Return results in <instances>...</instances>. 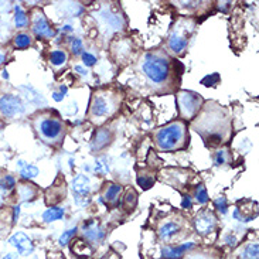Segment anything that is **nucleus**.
<instances>
[{
    "label": "nucleus",
    "mask_w": 259,
    "mask_h": 259,
    "mask_svg": "<svg viewBox=\"0 0 259 259\" xmlns=\"http://www.w3.org/2000/svg\"><path fill=\"white\" fill-rule=\"evenodd\" d=\"M186 126L183 122H173L156 133V143L160 150H176L184 146Z\"/></svg>",
    "instance_id": "1"
},
{
    "label": "nucleus",
    "mask_w": 259,
    "mask_h": 259,
    "mask_svg": "<svg viewBox=\"0 0 259 259\" xmlns=\"http://www.w3.org/2000/svg\"><path fill=\"white\" fill-rule=\"evenodd\" d=\"M143 71L153 84H163L168 79L170 75V65L166 57L157 56V54H147L143 63Z\"/></svg>",
    "instance_id": "2"
},
{
    "label": "nucleus",
    "mask_w": 259,
    "mask_h": 259,
    "mask_svg": "<svg viewBox=\"0 0 259 259\" xmlns=\"http://www.w3.org/2000/svg\"><path fill=\"white\" fill-rule=\"evenodd\" d=\"M177 104H179V109L183 118L190 119L198 112L200 106L203 104V99L194 92L183 91L177 95Z\"/></svg>",
    "instance_id": "3"
},
{
    "label": "nucleus",
    "mask_w": 259,
    "mask_h": 259,
    "mask_svg": "<svg viewBox=\"0 0 259 259\" xmlns=\"http://www.w3.org/2000/svg\"><path fill=\"white\" fill-rule=\"evenodd\" d=\"M26 111L24 104L19 97L13 94H6L0 98V113L6 118H14L17 115H23Z\"/></svg>",
    "instance_id": "4"
},
{
    "label": "nucleus",
    "mask_w": 259,
    "mask_h": 259,
    "mask_svg": "<svg viewBox=\"0 0 259 259\" xmlns=\"http://www.w3.org/2000/svg\"><path fill=\"white\" fill-rule=\"evenodd\" d=\"M112 98L108 94H95V97L92 99L91 109V118H102L112 112L115 109Z\"/></svg>",
    "instance_id": "5"
},
{
    "label": "nucleus",
    "mask_w": 259,
    "mask_h": 259,
    "mask_svg": "<svg viewBox=\"0 0 259 259\" xmlns=\"http://www.w3.org/2000/svg\"><path fill=\"white\" fill-rule=\"evenodd\" d=\"M63 123L58 119L54 118H46L40 122L38 131L41 133V136L44 139H47L49 142H54V140L60 139L63 135Z\"/></svg>",
    "instance_id": "6"
},
{
    "label": "nucleus",
    "mask_w": 259,
    "mask_h": 259,
    "mask_svg": "<svg viewBox=\"0 0 259 259\" xmlns=\"http://www.w3.org/2000/svg\"><path fill=\"white\" fill-rule=\"evenodd\" d=\"M9 244L13 245L17 249V252L23 255V256H28V255H31L33 251H34V245H33L31 239L28 238L26 234H23V232H16V234H13L9 238Z\"/></svg>",
    "instance_id": "7"
},
{
    "label": "nucleus",
    "mask_w": 259,
    "mask_h": 259,
    "mask_svg": "<svg viewBox=\"0 0 259 259\" xmlns=\"http://www.w3.org/2000/svg\"><path fill=\"white\" fill-rule=\"evenodd\" d=\"M189 44V35L186 34V30L182 31L180 27H176L168 38V49L175 54H183Z\"/></svg>",
    "instance_id": "8"
},
{
    "label": "nucleus",
    "mask_w": 259,
    "mask_h": 259,
    "mask_svg": "<svg viewBox=\"0 0 259 259\" xmlns=\"http://www.w3.org/2000/svg\"><path fill=\"white\" fill-rule=\"evenodd\" d=\"M33 31L37 37H47L51 38L56 35V31L50 27V24L47 20L44 19V16L41 13H37L33 19Z\"/></svg>",
    "instance_id": "9"
},
{
    "label": "nucleus",
    "mask_w": 259,
    "mask_h": 259,
    "mask_svg": "<svg viewBox=\"0 0 259 259\" xmlns=\"http://www.w3.org/2000/svg\"><path fill=\"white\" fill-rule=\"evenodd\" d=\"M196 228L200 234H208L215 228V218L211 212H201L196 218Z\"/></svg>",
    "instance_id": "10"
},
{
    "label": "nucleus",
    "mask_w": 259,
    "mask_h": 259,
    "mask_svg": "<svg viewBox=\"0 0 259 259\" xmlns=\"http://www.w3.org/2000/svg\"><path fill=\"white\" fill-rule=\"evenodd\" d=\"M72 189L75 191L77 196H88L90 190H91V183H90V179L84 175L77 176L72 182Z\"/></svg>",
    "instance_id": "11"
},
{
    "label": "nucleus",
    "mask_w": 259,
    "mask_h": 259,
    "mask_svg": "<svg viewBox=\"0 0 259 259\" xmlns=\"http://www.w3.org/2000/svg\"><path fill=\"white\" fill-rule=\"evenodd\" d=\"M193 246H194V242H189V244H184V245L177 246V248H163L161 256L164 259H177L180 258L183 253H186L189 249H191Z\"/></svg>",
    "instance_id": "12"
},
{
    "label": "nucleus",
    "mask_w": 259,
    "mask_h": 259,
    "mask_svg": "<svg viewBox=\"0 0 259 259\" xmlns=\"http://www.w3.org/2000/svg\"><path fill=\"white\" fill-rule=\"evenodd\" d=\"M84 232L87 238H90L91 241H98V239L104 238V231L94 221H90L88 224H84Z\"/></svg>",
    "instance_id": "13"
},
{
    "label": "nucleus",
    "mask_w": 259,
    "mask_h": 259,
    "mask_svg": "<svg viewBox=\"0 0 259 259\" xmlns=\"http://www.w3.org/2000/svg\"><path fill=\"white\" fill-rule=\"evenodd\" d=\"M19 167H20V176L23 179H34L38 175V167H35L34 164H28L26 161H19Z\"/></svg>",
    "instance_id": "14"
},
{
    "label": "nucleus",
    "mask_w": 259,
    "mask_h": 259,
    "mask_svg": "<svg viewBox=\"0 0 259 259\" xmlns=\"http://www.w3.org/2000/svg\"><path fill=\"white\" fill-rule=\"evenodd\" d=\"M64 217V208H58V207H51L49 210L44 211L42 214V220L46 223H51V221H57Z\"/></svg>",
    "instance_id": "15"
},
{
    "label": "nucleus",
    "mask_w": 259,
    "mask_h": 259,
    "mask_svg": "<svg viewBox=\"0 0 259 259\" xmlns=\"http://www.w3.org/2000/svg\"><path fill=\"white\" fill-rule=\"evenodd\" d=\"M37 194L35 189L31 184H21L19 187V196H20L21 201H28V200H33Z\"/></svg>",
    "instance_id": "16"
},
{
    "label": "nucleus",
    "mask_w": 259,
    "mask_h": 259,
    "mask_svg": "<svg viewBox=\"0 0 259 259\" xmlns=\"http://www.w3.org/2000/svg\"><path fill=\"white\" fill-rule=\"evenodd\" d=\"M27 16L24 13V10L21 9V6H14V24L17 28H23L27 26Z\"/></svg>",
    "instance_id": "17"
},
{
    "label": "nucleus",
    "mask_w": 259,
    "mask_h": 259,
    "mask_svg": "<svg viewBox=\"0 0 259 259\" xmlns=\"http://www.w3.org/2000/svg\"><path fill=\"white\" fill-rule=\"evenodd\" d=\"M177 231H179V225L175 224V223H166L160 227L159 235H160L161 239H168L171 238Z\"/></svg>",
    "instance_id": "18"
},
{
    "label": "nucleus",
    "mask_w": 259,
    "mask_h": 259,
    "mask_svg": "<svg viewBox=\"0 0 259 259\" xmlns=\"http://www.w3.org/2000/svg\"><path fill=\"white\" fill-rule=\"evenodd\" d=\"M31 42H33V38L27 33H19L14 37V46L17 49H27L31 46Z\"/></svg>",
    "instance_id": "19"
},
{
    "label": "nucleus",
    "mask_w": 259,
    "mask_h": 259,
    "mask_svg": "<svg viewBox=\"0 0 259 259\" xmlns=\"http://www.w3.org/2000/svg\"><path fill=\"white\" fill-rule=\"evenodd\" d=\"M108 142H109V132L108 131H99L94 142H92V147L98 150V149H102L105 145H108Z\"/></svg>",
    "instance_id": "20"
},
{
    "label": "nucleus",
    "mask_w": 259,
    "mask_h": 259,
    "mask_svg": "<svg viewBox=\"0 0 259 259\" xmlns=\"http://www.w3.org/2000/svg\"><path fill=\"white\" fill-rule=\"evenodd\" d=\"M50 61L54 64L56 67H61V65H64L65 61H67V53L63 51V50H56V51L51 53Z\"/></svg>",
    "instance_id": "21"
},
{
    "label": "nucleus",
    "mask_w": 259,
    "mask_h": 259,
    "mask_svg": "<svg viewBox=\"0 0 259 259\" xmlns=\"http://www.w3.org/2000/svg\"><path fill=\"white\" fill-rule=\"evenodd\" d=\"M120 191H122V187H120L119 184H111L105 193L106 201H109V203H115V201L118 200V197H119Z\"/></svg>",
    "instance_id": "22"
},
{
    "label": "nucleus",
    "mask_w": 259,
    "mask_h": 259,
    "mask_svg": "<svg viewBox=\"0 0 259 259\" xmlns=\"http://www.w3.org/2000/svg\"><path fill=\"white\" fill-rule=\"evenodd\" d=\"M258 244L255 242V244H251V245H248L242 251L241 253V258L242 259H258Z\"/></svg>",
    "instance_id": "23"
},
{
    "label": "nucleus",
    "mask_w": 259,
    "mask_h": 259,
    "mask_svg": "<svg viewBox=\"0 0 259 259\" xmlns=\"http://www.w3.org/2000/svg\"><path fill=\"white\" fill-rule=\"evenodd\" d=\"M14 186H16V180H14L13 176H5L0 180V189L5 190V191H10L12 189H14Z\"/></svg>",
    "instance_id": "24"
},
{
    "label": "nucleus",
    "mask_w": 259,
    "mask_h": 259,
    "mask_svg": "<svg viewBox=\"0 0 259 259\" xmlns=\"http://www.w3.org/2000/svg\"><path fill=\"white\" fill-rule=\"evenodd\" d=\"M136 203H138V194H136L133 190H129L126 197H125V207L132 210V208H135Z\"/></svg>",
    "instance_id": "25"
},
{
    "label": "nucleus",
    "mask_w": 259,
    "mask_h": 259,
    "mask_svg": "<svg viewBox=\"0 0 259 259\" xmlns=\"http://www.w3.org/2000/svg\"><path fill=\"white\" fill-rule=\"evenodd\" d=\"M196 200L197 203L205 204L208 201V194H207V190L204 186H198L196 190Z\"/></svg>",
    "instance_id": "26"
},
{
    "label": "nucleus",
    "mask_w": 259,
    "mask_h": 259,
    "mask_svg": "<svg viewBox=\"0 0 259 259\" xmlns=\"http://www.w3.org/2000/svg\"><path fill=\"white\" fill-rule=\"evenodd\" d=\"M75 232H77V227H74V228H71V230H68V231L64 232L63 235L60 237V241H58V242H60V245H67V244L70 242V239L75 235Z\"/></svg>",
    "instance_id": "27"
},
{
    "label": "nucleus",
    "mask_w": 259,
    "mask_h": 259,
    "mask_svg": "<svg viewBox=\"0 0 259 259\" xmlns=\"http://www.w3.org/2000/svg\"><path fill=\"white\" fill-rule=\"evenodd\" d=\"M220 82V75H218L217 72L215 74H211V75H207L205 78H203V81H201V84L204 87H214L215 84Z\"/></svg>",
    "instance_id": "28"
},
{
    "label": "nucleus",
    "mask_w": 259,
    "mask_h": 259,
    "mask_svg": "<svg viewBox=\"0 0 259 259\" xmlns=\"http://www.w3.org/2000/svg\"><path fill=\"white\" fill-rule=\"evenodd\" d=\"M214 205H215V208H217L221 214H225V212H227L228 205H227V198H225V197H218L217 200L214 201Z\"/></svg>",
    "instance_id": "29"
},
{
    "label": "nucleus",
    "mask_w": 259,
    "mask_h": 259,
    "mask_svg": "<svg viewBox=\"0 0 259 259\" xmlns=\"http://www.w3.org/2000/svg\"><path fill=\"white\" fill-rule=\"evenodd\" d=\"M138 183L140 184V187H143V189H149V187H152L154 183L153 177H145V176H142L139 179H138Z\"/></svg>",
    "instance_id": "30"
},
{
    "label": "nucleus",
    "mask_w": 259,
    "mask_h": 259,
    "mask_svg": "<svg viewBox=\"0 0 259 259\" xmlns=\"http://www.w3.org/2000/svg\"><path fill=\"white\" fill-rule=\"evenodd\" d=\"M82 61H84V64L87 67H92L94 64L97 63V57L92 56L90 53H84V54H82Z\"/></svg>",
    "instance_id": "31"
},
{
    "label": "nucleus",
    "mask_w": 259,
    "mask_h": 259,
    "mask_svg": "<svg viewBox=\"0 0 259 259\" xmlns=\"http://www.w3.org/2000/svg\"><path fill=\"white\" fill-rule=\"evenodd\" d=\"M71 50H72L74 54H79L81 53V50H82V41H81V38H74L72 40V42H71Z\"/></svg>",
    "instance_id": "32"
},
{
    "label": "nucleus",
    "mask_w": 259,
    "mask_h": 259,
    "mask_svg": "<svg viewBox=\"0 0 259 259\" xmlns=\"http://www.w3.org/2000/svg\"><path fill=\"white\" fill-rule=\"evenodd\" d=\"M215 163L217 164H224L225 163V150H218L215 156Z\"/></svg>",
    "instance_id": "33"
},
{
    "label": "nucleus",
    "mask_w": 259,
    "mask_h": 259,
    "mask_svg": "<svg viewBox=\"0 0 259 259\" xmlns=\"http://www.w3.org/2000/svg\"><path fill=\"white\" fill-rule=\"evenodd\" d=\"M191 198L189 196H183V203H182V207L183 208H191Z\"/></svg>",
    "instance_id": "34"
},
{
    "label": "nucleus",
    "mask_w": 259,
    "mask_h": 259,
    "mask_svg": "<svg viewBox=\"0 0 259 259\" xmlns=\"http://www.w3.org/2000/svg\"><path fill=\"white\" fill-rule=\"evenodd\" d=\"M20 215V205H14L13 207V223H16L19 220Z\"/></svg>",
    "instance_id": "35"
},
{
    "label": "nucleus",
    "mask_w": 259,
    "mask_h": 259,
    "mask_svg": "<svg viewBox=\"0 0 259 259\" xmlns=\"http://www.w3.org/2000/svg\"><path fill=\"white\" fill-rule=\"evenodd\" d=\"M53 98H54V101H57V102H60V101H63L64 95L63 94H60V92H54V94H53Z\"/></svg>",
    "instance_id": "36"
},
{
    "label": "nucleus",
    "mask_w": 259,
    "mask_h": 259,
    "mask_svg": "<svg viewBox=\"0 0 259 259\" xmlns=\"http://www.w3.org/2000/svg\"><path fill=\"white\" fill-rule=\"evenodd\" d=\"M2 259H21L19 255H16V253H6L5 256Z\"/></svg>",
    "instance_id": "37"
},
{
    "label": "nucleus",
    "mask_w": 259,
    "mask_h": 259,
    "mask_svg": "<svg viewBox=\"0 0 259 259\" xmlns=\"http://www.w3.org/2000/svg\"><path fill=\"white\" fill-rule=\"evenodd\" d=\"M235 241H237V239L234 238V237H231V235L227 237V244H228V245H235Z\"/></svg>",
    "instance_id": "38"
},
{
    "label": "nucleus",
    "mask_w": 259,
    "mask_h": 259,
    "mask_svg": "<svg viewBox=\"0 0 259 259\" xmlns=\"http://www.w3.org/2000/svg\"><path fill=\"white\" fill-rule=\"evenodd\" d=\"M75 71H77L78 74H81V75H87V70H84V68H82V67H79V65L75 67Z\"/></svg>",
    "instance_id": "39"
},
{
    "label": "nucleus",
    "mask_w": 259,
    "mask_h": 259,
    "mask_svg": "<svg viewBox=\"0 0 259 259\" xmlns=\"http://www.w3.org/2000/svg\"><path fill=\"white\" fill-rule=\"evenodd\" d=\"M2 75H3V78H5V79H9V74H7L6 70L3 71V74H2Z\"/></svg>",
    "instance_id": "40"
},
{
    "label": "nucleus",
    "mask_w": 259,
    "mask_h": 259,
    "mask_svg": "<svg viewBox=\"0 0 259 259\" xmlns=\"http://www.w3.org/2000/svg\"><path fill=\"white\" fill-rule=\"evenodd\" d=\"M3 61H5V56L0 53V64H3Z\"/></svg>",
    "instance_id": "41"
},
{
    "label": "nucleus",
    "mask_w": 259,
    "mask_h": 259,
    "mask_svg": "<svg viewBox=\"0 0 259 259\" xmlns=\"http://www.w3.org/2000/svg\"><path fill=\"white\" fill-rule=\"evenodd\" d=\"M61 92H63V94H65V92H67V88H65V87H61Z\"/></svg>",
    "instance_id": "42"
},
{
    "label": "nucleus",
    "mask_w": 259,
    "mask_h": 259,
    "mask_svg": "<svg viewBox=\"0 0 259 259\" xmlns=\"http://www.w3.org/2000/svg\"><path fill=\"white\" fill-rule=\"evenodd\" d=\"M0 129H2V123H0Z\"/></svg>",
    "instance_id": "43"
},
{
    "label": "nucleus",
    "mask_w": 259,
    "mask_h": 259,
    "mask_svg": "<svg viewBox=\"0 0 259 259\" xmlns=\"http://www.w3.org/2000/svg\"><path fill=\"white\" fill-rule=\"evenodd\" d=\"M197 259H203V258H197Z\"/></svg>",
    "instance_id": "44"
}]
</instances>
